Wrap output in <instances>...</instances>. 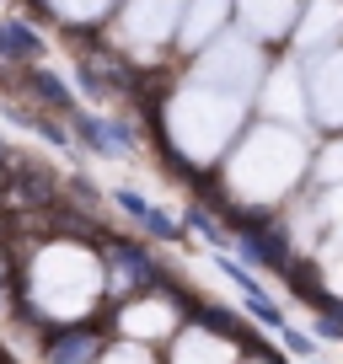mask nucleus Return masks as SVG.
I'll return each instance as SVG.
<instances>
[{"label":"nucleus","instance_id":"obj_1","mask_svg":"<svg viewBox=\"0 0 343 364\" xmlns=\"http://www.w3.org/2000/svg\"><path fill=\"white\" fill-rule=\"evenodd\" d=\"M0 43L16 48V54H38V38L27 33V27H0Z\"/></svg>","mask_w":343,"mask_h":364}]
</instances>
